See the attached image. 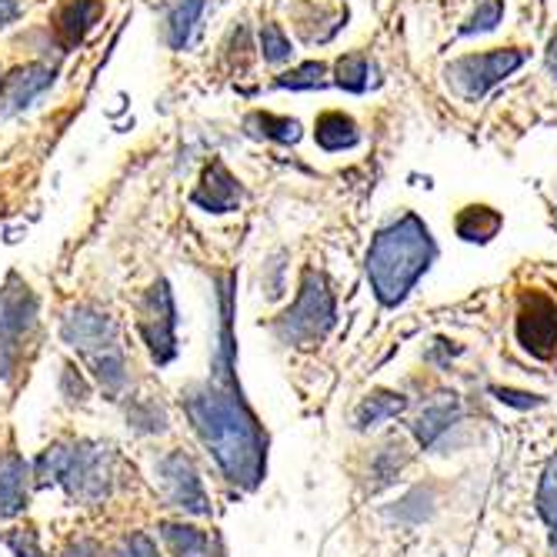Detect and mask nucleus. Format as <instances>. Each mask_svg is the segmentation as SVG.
I'll return each instance as SVG.
<instances>
[{"mask_svg":"<svg viewBox=\"0 0 557 557\" xmlns=\"http://www.w3.org/2000/svg\"><path fill=\"white\" fill-rule=\"evenodd\" d=\"M224 318H221V344L218 364L208 381H200L184 391V408L190 424L197 428L200 441L211 447L227 481L240 487H258L264 478L268 437L258 418L247 411L240 391L231 377V290H221Z\"/></svg>","mask_w":557,"mask_h":557,"instance_id":"nucleus-1","label":"nucleus"},{"mask_svg":"<svg viewBox=\"0 0 557 557\" xmlns=\"http://www.w3.org/2000/svg\"><path fill=\"white\" fill-rule=\"evenodd\" d=\"M434 258L437 247L418 214H404L387 224L368 250V281L377 300L387 304V308L400 304Z\"/></svg>","mask_w":557,"mask_h":557,"instance_id":"nucleus-2","label":"nucleus"},{"mask_svg":"<svg viewBox=\"0 0 557 557\" xmlns=\"http://www.w3.org/2000/svg\"><path fill=\"white\" fill-rule=\"evenodd\" d=\"M334 324V297L318 271H304L300 294L294 300V308L284 311L274 324L277 337L297 347H311L318 344L327 327Z\"/></svg>","mask_w":557,"mask_h":557,"instance_id":"nucleus-3","label":"nucleus"},{"mask_svg":"<svg viewBox=\"0 0 557 557\" xmlns=\"http://www.w3.org/2000/svg\"><path fill=\"white\" fill-rule=\"evenodd\" d=\"M34 324H37V297L17 274H11L8 284L0 287V374L4 377H11L21 358V344L30 337Z\"/></svg>","mask_w":557,"mask_h":557,"instance_id":"nucleus-4","label":"nucleus"},{"mask_svg":"<svg viewBox=\"0 0 557 557\" xmlns=\"http://www.w3.org/2000/svg\"><path fill=\"white\" fill-rule=\"evenodd\" d=\"M524 64V54L515 47L508 50H484V54H468L458 58L447 67V84L454 94H461L465 100H481L497 81L515 74Z\"/></svg>","mask_w":557,"mask_h":557,"instance_id":"nucleus-5","label":"nucleus"},{"mask_svg":"<svg viewBox=\"0 0 557 557\" xmlns=\"http://www.w3.org/2000/svg\"><path fill=\"white\" fill-rule=\"evenodd\" d=\"M174 324H177V314H174L171 287H168V281H158L154 287L147 290L144 314H140V334H144V341H147V347H150V354H154L158 364H168L177 354Z\"/></svg>","mask_w":557,"mask_h":557,"instance_id":"nucleus-6","label":"nucleus"},{"mask_svg":"<svg viewBox=\"0 0 557 557\" xmlns=\"http://www.w3.org/2000/svg\"><path fill=\"white\" fill-rule=\"evenodd\" d=\"M61 337L77 350L84 354L87 361H94L97 354H108L117 344V321L104 311H97V308H74L67 311L64 324H61Z\"/></svg>","mask_w":557,"mask_h":557,"instance_id":"nucleus-7","label":"nucleus"},{"mask_svg":"<svg viewBox=\"0 0 557 557\" xmlns=\"http://www.w3.org/2000/svg\"><path fill=\"white\" fill-rule=\"evenodd\" d=\"M161 484L168 491V500L174 504V508L187 511V515H208V494H205V484H200L194 465L187 454L174 450L168 454V458L161 461Z\"/></svg>","mask_w":557,"mask_h":557,"instance_id":"nucleus-8","label":"nucleus"},{"mask_svg":"<svg viewBox=\"0 0 557 557\" xmlns=\"http://www.w3.org/2000/svg\"><path fill=\"white\" fill-rule=\"evenodd\" d=\"M518 337L534 354H550L557 347V304L550 297L531 294L524 297V308L518 318Z\"/></svg>","mask_w":557,"mask_h":557,"instance_id":"nucleus-9","label":"nucleus"},{"mask_svg":"<svg viewBox=\"0 0 557 557\" xmlns=\"http://www.w3.org/2000/svg\"><path fill=\"white\" fill-rule=\"evenodd\" d=\"M54 84V71L44 64H24L17 67L4 84H0V117H14L27 111L34 100Z\"/></svg>","mask_w":557,"mask_h":557,"instance_id":"nucleus-10","label":"nucleus"},{"mask_svg":"<svg viewBox=\"0 0 557 557\" xmlns=\"http://www.w3.org/2000/svg\"><path fill=\"white\" fill-rule=\"evenodd\" d=\"M194 205L211 211V214H227L240 205V184L231 177V171L224 164L214 161L194 190Z\"/></svg>","mask_w":557,"mask_h":557,"instance_id":"nucleus-11","label":"nucleus"},{"mask_svg":"<svg viewBox=\"0 0 557 557\" xmlns=\"http://www.w3.org/2000/svg\"><path fill=\"white\" fill-rule=\"evenodd\" d=\"M27 508V465L21 454H0V518H14Z\"/></svg>","mask_w":557,"mask_h":557,"instance_id":"nucleus-12","label":"nucleus"},{"mask_svg":"<svg viewBox=\"0 0 557 557\" xmlns=\"http://www.w3.org/2000/svg\"><path fill=\"white\" fill-rule=\"evenodd\" d=\"M208 0H164V37L174 50H187Z\"/></svg>","mask_w":557,"mask_h":557,"instance_id":"nucleus-13","label":"nucleus"},{"mask_svg":"<svg viewBox=\"0 0 557 557\" xmlns=\"http://www.w3.org/2000/svg\"><path fill=\"white\" fill-rule=\"evenodd\" d=\"M97 14H100V0H64L54 17V30L67 47H74L94 27Z\"/></svg>","mask_w":557,"mask_h":557,"instance_id":"nucleus-14","label":"nucleus"},{"mask_svg":"<svg viewBox=\"0 0 557 557\" xmlns=\"http://www.w3.org/2000/svg\"><path fill=\"white\" fill-rule=\"evenodd\" d=\"M314 137L324 150H344V147H354L358 144V124H354L344 111H324L314 124Z\"/></svg>","mask_w":557,"mask_h":557,"instance_id":"nucleus-15","label":"nucleus"},{"mask_svg":"<svg viewBox=\"0 0 557 557\" xmlns=\"http://www.w3.org/2000/svg\"><path fill=\"white\" fill-rule=\"evenodd\" d=\"M161 537L171 544L174 557H211V537L205 531L190 528V524L164 521L161 524Z\"/></svg>","mask_w":557,"mask_h":557,"instance_id":"nucleus-16","label":"nucleus"},{"mask_svg":"<svg viewBox=\"0 0 557 557\" xmlns=\"http://www.w3.org/2000/svg\"><path fill=\"white\" fill-rule=\"evenodd\" d=\"M458 400H437V404H431V408H424V414L418 418V424H414V434H418V441L428 447V444H434L454 421H458Z\"/></svg>","mask_w":557,"mask_h":557,"instance_id":"nucleus-17","label":"nucleus"},{"mask_svg":"<svg viewBox=\"0 0 557 557\" xmlns=\"http://www.w3.org/2000/svg\"><path fill=\"white\" fill-rule=\"evenodd\" d=\"M247 134L255 137H268V140H277V144H297L300 137V124L294 117H274V114H250L244 121Z\"/></svg>","mask_w":557,"mask_h":557,"instance_id":"nucleus-18","label":"nucleus"},{"mask_svg":"<svg viewBox=\"0 0 557 557\" xmlns=\"http://www.w3.org/2000/svg\"><path fill=\"white\" fill-rule=\"evenodd\" d=\"M500 231V214L491 211V208H468L461 218H458V234L465 240H491L494 234Z\"/></svg>","mask_w":557,"mask_h":557,"instance_id":"nucleus-19","label":"nucleus"},{"mask_svg":"<svg viewBox=\"0 0 557 557\" xmlns=\"http://www.w3.org/2000/svg\"><path fill=\"white\" fill-rule=\"evenodd\" d=\"M404 408H408V400H404L400 394H374V397H368V400L361 404L358 421H361V428H374V424H381L384 418H397Z\"/></svg>","mask_w":557,"mask_h":557,"instance_id":"nucleus-20","label":"nucleus"},{"mask_svg":"<svg viewBox=\"0 0 557 557\" xmlns=\"http://www.w3.org/2000/svg\"><path fill=\"white\" fill-rule=\"evenodd\" d=\"M537 508L550 528V537H554V550H557V458L547 465L544 471V481H541V494H537Z\"/></svg>","mask_w":557,"mask_h":557,"instance_id":"nucleus-21","label":"nucleus"},{"mask_svg":"<svg viewBox=\"0 0 557 557\" xmlns=\"http://www.w3.org/2000/svg\"><path fill=\"white\" fill-rule=\"evenodd\" d=\"M337 84L344 90H354V94H361L368 87V61L361 54H347L337 61Z\"/></svg>","mask_w":557,"mask_h":557,"instance_id":"nucleus-22","label":"nucleus"},{"mask_svg":"<svg viewBox=\"0 0 557 557\" xmlns=\"http://www.w3.org/2000/svg\"><path fill=\"white\" fill-rule=\"evenodd\" d=\"M261 50H264V61H271V64H284L294 54L287 34L277 24H264L261 27Z\"/></svg>","mask_w":557,"mask_h":557,"instance_id":"nucleus-23","label":"nucleus"},{"mask_svg":"<svg viewBox=\"0 0 557 557\" xmlns=\"http://www.w3.org/2000/svg\"><path fill=\"white\" fill-rule=\"evenodd\" d=\"M500 17H504V4L500 0H481L478 4V11L468 17V24L461 27V34L468 37V34H484V30H494L497 24H500Z\"/></svg>","mask_w":557,"mask_h":557,"instance_id":"nucleus-24","label":"nucleus"},{"mask_svg":"<svg viewBox=\"0 0 557 557\" xmlns=\"http://www.w3.org/2000/svg\"><path fill=\"white\" fill-rule=\"evenodd\" d=\"M321 77H324V64H321V61H308V64H300L297 71L281 74V77H277V87L311 90V87H321Z\"/></svg>","mask_w":557,"mask_h":557,"instance_id":"nucleus-25","label":"nucleus"},{"mask_svg":"<svg viewBox=\"0 0 557 557\" xmlns=\"http://www.w3.org/2000/svg\"><path fill=\"white\" fill-rule=\"evenodd\" d=\"M4 541H8V547H11L17 557H47V554L40 550V541H37L34 531H11Z\"/></svg>","mask_w":557,"mask_h":557,"instance_id":"nucleus-26","label":"nucleus"},{"mask_svg":"<svg viewBox=\"0 0 557 557\" xmlns=\"http://www.w3.org/2000/svg\"><path fill=\"white\" fill-rule=\"evenodd\" d=\"M117 557H161V554H158V544L150 541L147 534H131V537L121 544Z\"/></svg>","mask_w":557,"mask_h":557,"instance_id":"nucleus-27","label":"nucleus"},{"mask_svg":"<svg viewBox=\"0 0 557 557\" xmlns=\"http://www.w3.org/2000/svg\"><path fill=\"white\" fill-rule=\"evenodd\" d=\"M64 394L71 400H84L87 397V384H84V377L74 368H64Z\"/></svg>","mask_w":557,"mask_h":557,"instance_id":"nucleus-28","label":"nucleus"},{"mask_svg":"<svg viewBox=\"0 0 557 557\" xmlns=\"http://www.w3.org/2000/svg\"><path fill=\"white\" fill-rule=\"evenodd\" d=\"M17 14H21V4H17V0H0V27L14 24Z\"/></svg>","mask_w":557,"mask_h":557,"instance_id":"nucleus-29","label":"nucleus"},{"mask_svg":"<svg viewBox=\"0 0 557 557\" xmlns=\"http://www.w3.org/2000/svg\"><path fill=\"white\" fill-rule=\"evenodd\" d=\"M97 554H100V547L94 541H87V537L71 547V557H97Z\"/></svg>","mask_w":557,"mask_h":557,"instance_id":"nucleus-30","label":"nucleus"},{"mask_svg":"<svg viewBox=\"0 0 557 557\" xmlns=\"http://www.w3.org/2000/svg\"><path fill=\"white\" fill-rule=\"evenodd\" d=\"M547 74H550L554 84H557V34H554L550 44H547Z\"/></svg>","mask_w":557,"mask_h":557,"instance_id":"nucleus-31","label":"nucleus"}]
</instances>
